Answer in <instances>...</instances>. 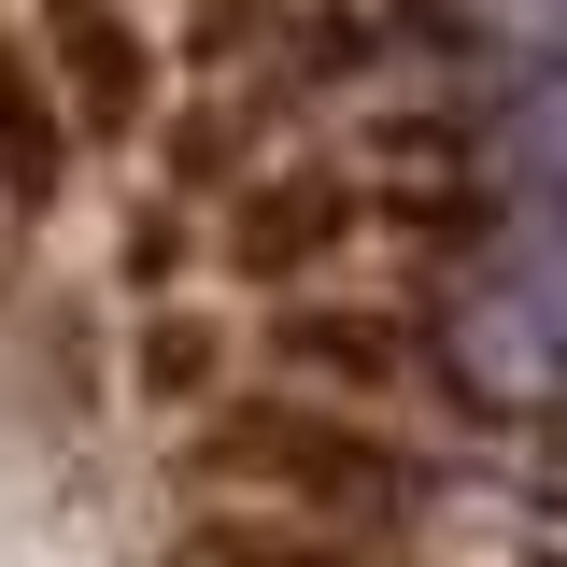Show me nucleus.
Wrapping results in <instances>:
<instances>
[{"mask_svg":"<svg viewBox=\"0 0 567 567\" xmlns=\"http://www.w3.org/2000/svg\"><path fill=\"white\" fill-rule=\"evenodd\" d=\"M284 354H312L327 383H369V398L398 383V327H354V312H298V327H284Z\"/></svg>","mask_w":567,"mask_h":567,"instance_id":"obj_8","label":"nucleus"},{"mask_svg":"<svg viewBox=\"0 0 567 567\" xmlns=\"http://www.w3.org/2000/svg\"><path fill=\"white\" fill-rule=\"evenodd\" d=\"M454 354H468V383H496V398H567V213L554 227H511L483 270H468Z\"/></svg>","mask_w":567,"mask_h":567,"instance_id":"obj_2","label":"nucleus"},{"mask_svg":"<svg viewBox=\"0 0 567 567\" xmlns=\"http://www.w3.org/2000/svg\"><path fill=\"white\" fill-rule=\"evenodd\" d=\"M213 483H256V511H284V525H327L341 539L354 511H398V440H369L354 412H312V398H256V412H227L199 440Z\"/></svg>","mask_w":567,"mask_h":567,"instance_id":"obj_1","label":"nucleus"},{"mask_svg":"<svg viewBox=\"0 0 567 567\" xmlns=\"http://www.w3.org/2000/svg\"><path fill=\"white\" fill-rule=\"evenodd\" d=\"M354 227H369V185H341V171H270L241 199V227H227V256L284 284V270H312V256H341Z\"/></svg>","mask_w":567,"mask_h":567,"instance_id":"obj_3","label":"nucleus"},{"mask_svg":"<svg viewBox=\"0 0 567 567\" xmlns=\"http://www.w3.org/2000/svg\"><path fill=\"white\" fill-rule=\"evenodd\" d=\"M496 171H511L525 199H554V213H567V71L511 100V128H496Z\"/></svg>","mask_w":567,"mask_h":567,"instance_id":"obj_7","label":"nucleus"},{"mask_svg":"<svg viewBox=\"0 0 567 567\" xmlns=\"http://www.w3.org/2000/svg\"><path fill=\"white\" fill-rule=\"evenodd\" d=\"M58 171H71V128H58V85L0 43V199L14 213H43L58 199Z\"/></svg>","mask_w":567,"mask_h":567,"instance_id":"obj_4","label":"nucleus"},{"mask_svg":"<svg viewBox=\"0 0 567 567\" xmlns=\"http://www.w3.org/2000/svg\"><path fill=\"white\" fill-rule=\"evenodd\" d=\"M171 567H354L327 525H284V511H213L171 539Z\"/></svg>","mask_w":567,"mask_h":567,"instance_id":"obj_5","label":"nucleus"},{"mask_svg":"<svg viewBox=\"0 0 567 567\" xmlns=\"http://www.w3.org/2000/svg\"><path fill=\"white\" fill-rule=\"evenodd\" d=\"M58 58H71V100H85V128H128V114H142V43L100 14V0H71V14H58Z\"/></svg>","mask_w":567,"mask_h":567,"instance_id":"obj_6","label":"nucleus"},{"mask_svg":"<svg viewBox=\"0 0 567 567\" xmlns=\"http://www.w3.org/2000/svg\"><path fill=\"white\" fill-rule=\"evenodd\" d=\"M199 369H213V341H199V327H156V354H142V383H156V398H185Z\"/></svg>","mask_w":567,"mask_h":567,"instance_id":"obj_9","label":"nucleus"},{"mask_svg":"<svg viewBox=\"0 0 567 567\" xmlns=\"http://www.w3.org/2000/svg\"><path fill=\"white\" fill-rule=\"evenodd\" d=\"M554 567H567V525H554Z\"/></svg>","mask_w":567,"mask_h":567,"instance_id":"obj_10","label":"nucleus"}]
</instances>
